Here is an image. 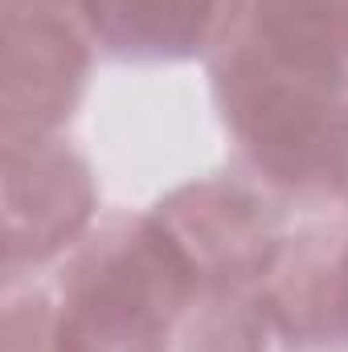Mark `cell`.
Returning a JSON list of instances; mask_svg holds the SVG:
<instances>
[{"instance_id": "6da1fadb", "label": "cell", "mask_w": 348, "mask_h": 352, "mask_svg": "<svg viewBox=\"0 0 348 352\" xmlns=\"http://www.w3.org/2000/svg\"><path fill=\"white\" fill-rule=\"evenodd\" d=\"M193 295L197 278L164 226L152 213L119 217L62 270L50 303L54 352H168Z\"/></svg>"}, {"instance_id": "7a4b0ae2", "label": "cell", "mask_w": 348, "mask_h": 352, "mask_svg": "<svg viewBox=\"0 0 348 352\" xmlns=\"http://www.w3.org/2000/svg\"><path fill=\"white\" fill-rule=\"evenodd\" d=\"M213 90L259 176L303 201H348V94L270 70L242 41L213 58Z\"/></svg>"}, {"instance_id": "3957f363", "label": "cell", "mask_w": 348, "mask_h": 352, "mask_svg": "<svg viewBox=\"0 0 348 352\" xmlns=\"http://www.w3.org/2000/svg\"><path fill=\"white\" fill-rule=\"evenodd\" d=\"M152 217L176 242L205 295H234L266 283L287 246L279 209L234 180L188 184L160 201Z\"/></svg>"}, {"instance_id": "277c9868", "label": "cell", "mask_w": 348, "mask_h": 352, "mask_svg": "<svg viewBox=\"0 0 348 352\" xmlns=\"http://www.w3.org/2000/svg\"><path fill=\"white\" fill-rule=\"evenodd\" d=\"M87 33L123 62H184L221 54L242 21L246 0H78Z\"/></svg>"}, {"instance_id": "5b68a950", "label": "cell", "mask_w": 348, "mask_h": 352, "mask_svg": "<svg viewBox=\"0 0 348 352\" xmlns=\"http://www.w3.org/2000/svg\"><path fill=\"white\" fill-rule=\"evenodd\" d=\"M234 41L287 78L348 94V0H246Z\"/></svg>"}, {"instance_id": "8992f818", "label": "cell", "mask_w": 348, "mask_h": 352, "mask_svg": "<svg viewBox=\"0 0 348 352\" xmlns=\"http://www.w3.org/2000/svg\"><path fill=\"white\" fill-rule=\"evenodd\" d=\"M262 291L299 344L348 349V226L287 242Z\"/></svg>"}, {"instance_id": "52a82bcc", "label": "cell", "mask_w": 348, "mask_h": 352, "mask_svg": "<svg viewBox=\"0 0 348 352\" xmlns=\"http://www.w3.org/2000/svg\"><path fill=\"white\" fill-rule=\"evenodd\" d=\"M184 352H299V340L266 291H234L213 295L209 311L193 324Z\"/></svg>"}]
</instances>
